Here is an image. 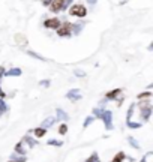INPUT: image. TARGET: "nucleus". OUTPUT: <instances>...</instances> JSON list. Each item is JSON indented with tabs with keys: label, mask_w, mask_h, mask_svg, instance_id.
<instances>
[{
	"label": "nucleus",
	"mask_w": 153,
	"mask_h": 162,
	"mask_svg": "<svg viewBox=\"0 0 153 162\" xmlns=\"http://www.w3.org/2000/svg\"><path fill=\"white\" fill-rule=\"evenodd\" d=\"M129 143H131V144H132V146H134L135 149H138V144H137V141H135V140H132V138H129Z\"/></svg>",
	"instance_id": "9b49d317"
},
{
	"label": "nucleus",
	"mask_w": 153,
	"mask_h": 162,
	"mask_svg": "<svg viewBox=\"0 0 153 162\" xmlns=\"http://www.w3.org/2000/svg\"><path fill=\"white\" fill-rule=\"evenodd\" d=\"M45 134H47V129H45V128H36V129H35V137H38V138L45 137Z\"/></svg>",
	"instance_id": "39448f33"
},
{
	"label": "nucleus",
	"mask_w": 153,
	"mask_h": 162,
	"mask_svg": "<svg viewBox=\"0 0 153 162\" xmlns=\"http://www.w3.org/2000/svg\"><path fill=\"white\" fill-rule=\"evenodd\" d=\"M50 144H53V146H62V143H60V141H54V140H51V141H50Z\"/></svg>",
	"instance_id": "f8f14e48"
},
{
	"label": "nucleus",
	"mask_w": 153,
	"mask_h": 162,
	"mask_svg": "<svg viewBox=\"0 0 153 162\" xmlns=\"http://www.w3.org/2000/svg\"><path fill=\"white\" fill-rule=\"evenodd\" d=\"M63 3H65V0H53V5H51V11H59V9H62L63 8Z\"/></svg>",
	"instance_id": "20e7f679"
},
{
	"label": "nucleus",
	"mask_w": 153,
	"mask_h": 162,
	"mask_svg": "<svg viewBox=\"0 0 153 162\" xmlns=\"http://www.w3.org/2000/svg\"><path fill=\"white\" fill-rule=\"evenodd\" d=\"M71 14L76 15V17H84L86 15V8L81 6V5H75V6L71 8Z\"/></svg>",
	"instance_id": "f257e3e1"
},
{
	"label": "nucleus",
	"mask_w": 153,
	"mask_h": 162,
	"mask_svg": "<svg viewBox=\"0 0 153 162\" xmlns=\"http://www.w3.org/2000/svg\"><path fill=\"white\" fill-rule=\"evenodd\" d=\"M125 158H126V156H125V153H123V152H119L114 158L111 159V162H123V159H125Z\"/></svg>",
	"instance_id": "423d86ee"
},
{
	"label": "nucleus",
	"mask_w": 153,
	"mask_h": 162,
	"mask_svg": "<svg viewBox=\"0 0 153 162\" xmlns=\"http://www.w3.org/2000/svg\"><path fill=\"white\" fill-rule=\"evenodd\" d=\"M120 92H122L120 89H116V90H113V92H110V93L107 95V98H108V99H113V98H116V96H117V95H119Z\"/></svg>",
	"instance_id": "0eeeda50"
},
{
	"label": "nucleus",
	"mask_w": 153,
	"mask_h": 162,
	"mask_svg": "<svg viewBox=\"0 0 153 162\" xmlns=\"http://www.w3.org/2000/svg\"><path fill=\"white\" fill-rule=\"evenodd\" d=\"M57 33H59L60 36H66V35H69V33H71V26H69V24L59 26V29H57Z\"/></svg>",
	"instance_id": "f03ea898"
},
{
	"label": "nucleus",
	"mask_w": 153,
	"mask_h": 162,
	"mask_svg": "<svg viewBox=\"0 0 153 162\" xmlns=\"http://www.w3.org/2000/svg\"><path fill=\"white\" fill-rule=\"evenodd\" d=\"M150 96H152V93L150 92H146V93H141V95H138V99H150Z\"/></svg>",
	"instance_id": "6e6552de"
},
{
	"label": "nucleus",
	"mask_w": 153,
	"mask_h": 162,
	"mask_svg": "<svg viewBox=\"0 0 153 162\" xmlns=\"http://www.w3.org/2000/svg\"><path fill=\"white\" fill-rule=\"evenodd\" d=\"M66 131H68V125H62V126H60V129H59V132H60L62 135H65V134H66Z\"/></svg>",
	"instance_id": "1a4fd4ad"
},
{
	"label": "nucleus",
	"mask_w": 153,
	"mask_h": 162,
	"mask_svg": "<svg viewBox=\"0 0 153 162\" xmlns=\"http://www.w3.org/2000/svg\"><path fill=\"white\" fill-rule=\"evenodd\" d=\"M17 39H18V42H20V44H23V45L27 42V40H26V38H24L23 35H21V36H20V35H17Z\"/></svg>",
	"instance_id": "9d476101"
},
{
	"label": "nucleus",
	"mask_w": 153,
	"mask_h": 162,
	"mask_svg": "<svg viewBox=\"0 0 153 162\" xmlns=\"http://www.w3.org/2000/svg\"><path fill=\"white\" fill-rule=\"evenodd\" d=\"M59 26H60V23H59V20L57 18H53V20H47L45 21V27H48V29H59Z\"/></svg>",
	"instance_id": "7ed1b4c3"
}]
</instances>
